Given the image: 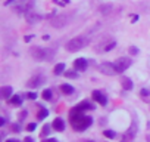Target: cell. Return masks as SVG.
Segmentation results:
<instances>
[{"label": "cell", "mask_w": 150, "mask_h": 142, "mask_svg": "<svg viewBox=\"0 0 150 142\" xmlns=\"http://www.w3.org/2000/svg\"><path fill=\"white\" fill-rule=\"evenodd\" d=\"M44 142H59V141H56V139L52 138V139H47V141H44Z\"/></svg>", "instance_id": "836d02e7"}, {"label": "cell", "mask_w": 150, "mask_h": 142, "mask_svg": "<svg viewBox=\"0 0 150 142\" xmlns=\"http://www.w3.org/2000/svg\"><path fill=\"white\" fill-rule=\"evenodd\" d=\"M88 67V62L86 58H78V59H75L74 62V68L77 70V71H86Z\"/></svg>", "instance_id": "9c48e42d"}, {"label": "cell", "mask_w": 150, "mask_h": 142, "mask_svg": "<svg viewBox=\"0 0 150 142\" xmlns=\"http://www.w3.org/2000/svg\"><path fill=\"white\" fill-rule=\"evenodd\" d=\"M24 142H34V141H33V138H30V136H28V138H25V139H24Z\"/></svg>", "instance_id": "d6a6232c"}, {"label": "cell", "mask_w": 150, "mask_h": 142, "mask_svg": "<svg viewBox=\"0 0 150 142\" xmlns=\"http://www.w3.org/2000/svg\"><path fill=\"white\" fill-rule=\"evenodd\" d=\"M68 22H69V16L68 15H57V16H54L50 21V24H52L53 28H63Z\"/></svg>", "instance_id": "5b68a950"}, {"label": "cell", "mask_w": 150, "mask_h": 142, "mask_svg": "<svg viewBox=\"0 0 150 142\" xmlns=\"http://www.w3.org/2000/svg\"><path fill=\"white\" fill-rule=\"evenodd\" d=\"M11 102H12L13 105H21V104H22V98H21V95H13L12 99H11Z\"/></svg>", "instance_id": "44dd1931"}, {"label": "cell", "mask_w": 150, "mask_h": 142, "mask_svg": "<svg viewBox=\"0 0 150 142\" xmlns=\"http://www.w3.org/2000/svg\"><path fill=\"white\" fill-rule=\"evenodd\" d=\"M52 126H53V129H54V130L62 132V130L65 129V121H63L62 118H54V121L52 123Z\"/></svg>", "instance_id": "9a60e30c"}, {"label": "cell", "mask_w": 150, "mask_h": 142, "mask_svg": "<svg viewBox=\"0 0 150 142\" xmlns=\"http://www.w3.org/2000/svg\"><path fill=\"white\" fill-rule=\"evenodd\" d=\"M103 135H105L106 138H109V139L115 138V132H113V130H105V132H103Z\"/></svg>", "instance_id": "cb8c5ba5"}, {"label": "cell", "mask_w": 150, "mask_h": 142, "mask_svg": "<svg viewBox=\"0 0 150 142\" xmlns=\"http://www.w3.org/2000/svg\"><path fill=\"white\" fill-rule=\"evenodd\" d=\"M140 95H141L143 98H147V96L150 95V92H149L147 89H141V90H140Z\"/></svg>", "instance_id": "484cf974"}, {"label": "cell", "mask_w": 150, "mask_h": 142, "mask_svg": "<svg viewBox=\"0 0 150 142\" xmlns=\"http://www.w3.org/2000/svg\"><path fill=\"white\" fill-rule=\"evenodd\" d=\"M22 2H24V0H22Z\"/></svg>", "instance_id": "74e56055"}, {"label": "cell", "mask_w": 150, "mask_h": 142, "mask_svg": "<svg viewBox=\"0 0 150 142\" xmlns=\"http://www.w3.org/2000/svg\"><path fill=\"white\" fill-rule=\"evenodd\" d=\"M37 98V93L35 92H30L28 93V99H35Z\"/></svg>", "instance_id": "83f0119b"}, {"label": "cell", "mask_w": 150, "mask_h": 142, "mask_svg": "<svg viewBox=\"0 0 150 142\" xmlns=\"http://www.w3.org/2000/svg\"><path fill=\"white\" fill-rule=\"evenodd\" d=\"M31 55L35 61H52L54 56V50L53 49H44L40 46H35L31 49Z\"/></svg>", "instance_id": "7a4b0ae2"}, {"label": "cell", "mask_w": 150, "mask_h": 142, "mask_svg": "<svg viewBox=\"0 0 150 142\" xmlns=\"http://www.w3.org/2000/svg\"><path fill=\"white\" fill-rule=\"evenodd\" d=\"M88 142H91V141H88Z\"/></svg>", "instance_id": "8d00e7d4"}, {"label": "cell", "mask_w": 150, "mask_h": 142, "mask_svg": "<svg viewBox=\"0 0 150 142\" xmlns=\"http://www.w3.org/2000/svg\"><path fill=\"white\" fill-rule=\"evenodd\" d=\"M88 44V37L87 36H77V37H74L71 39L68 43H66V50L68 52H78L81 50L83 47H86Z\"/></svg>", "instance_id": "6da1fadb"}, {"label": "cell", "mask_w": 150, "mask_h": 142, "mask_svg": "<svg viewBox=\"0 0 150 142\" xmlns=\"http://www.w3.org/2000/svg\"><path fill=\"white\" fill-rule=\"evenodd\" d=\"M63 71H65V64H63V62H59V64L54 67L53 73H54L56 76H59V74H62V73H63Z\"/></svg>", "instance_id": "ac0fdd59"}, {"label": "cell", "mask_w": 150, "mask_h": 142, "mask_svg": "<svg viewBox=\"0 0 150 142\" xmlns=\"http://www.w3.org/2000/svg\"><path fill=\"white\" fill-rule=\"evenodd\" d=\"M44 83V79L41 77V76H35V77H33L30 82H28V87H38V86H41Z\"/></svg>", "instance_id": "5bb4252c"}, {"label": "cell", "mask_w": 150, "mask_h": 142, "mask_svg": "<svg viewBox=\"0 0 150 142\" xmlns=\"http://www.w3.org/2000/svg\"><path fill=\"white\" fill-rule=\"evenodd\" d=\"M91 95H93V99L97 101L100 105H106V104H108V99H106V96H105L102 92H99V90H93Z\"/></svg>", "instance_id": "8fae6325"}, {"label": "cell", "mask_w": 150, "mask_h": 142, "mask_svg": "<svg viewBox=\"0 0 150 142\" xmlns=\"http://www.w3.org/2000/svg\"><path fill=\"white\" fill-rule=\"evenodd\" d=\"M49 129H50V126H49V124H46V126L43 127V135H46V133H49V132H50Z\"/></svg>", "instance_id": "f1b7e54d"}, {"label": "cell", "mask_w": 150, "mask_h": 142, "mask_svg": "<svg viewBox=\"0 0 150 142\" xmlns=\"http://www.w3.org/2000/svg\"><path fill=\"white\" fill-rule=\"evenodd\" d=\"M128 52H129L131 55H137V53H138V49H137L135 46H131V47L128 49Z\"/></svg>", "instance_id": "d4e9b609"}, {"label": "cell", "mask_w": 150, "mask_h": 142, "mask_svg": "<svg viewBox=\"0 0 150 142\" xmlns=\"http://www.w3.org/2000/svg\"><path fill=\"white\" fill-rule=\"evenodd\" d=\"M75 108H77L78 111H81V113H84L86 110H93V107L87 102V101H84V102H80L77 107H75Z\"/></svg>", "instance_id": "2e32d148"}, {"label": "cell", "mask_w": 150, "mask_h": 142, "mask_svg": "<svg viewBox=\"0 0 150 142\" xmlns=\"http://www.w3.org/2000/svg\"><path fill=\"white\" fill-rule=\"evenodd\" d=\"M121 83H122V87H124L125 90H131V89H132V82H131L128 77H122Z\"/></svg>", "instance_id": "e0dca14e"}, {"label": "cell", "mask_w": 150, "mask_h": 142, "mask_svg": "<svg viewBox=\"0 0 150 142\" xmlns=\"http://www.w3.org/2000/svg\"><path fill=\"white\" fill-rule=\"evenodd\" d=\"M6 142H18L16 139H9V141H6Z\"/></svg>", "instance_id": "d590c367"}, {"label": "cell", "mask_w": 150, "mask_h": 142, "mask_svg": "<svg viewBox=\"0 0 150 142\" xmlns=\"http://www.w3.org/2000/svg\"><path fill=\"white\" fill-rule=\"evenodd\" d=\"M33 6H34V0H27V2L24 0L22 5L16 8V11H18V12H25V15H27L28 12L33 11Z\"/></svg>", "instance_id": "ba28073f"}, {"label": "cell", "mask_w": 150, "mask_h": 142, "mask_svg": "<svg viewBox=\"0 0 150 142\" xmlns=\"http://www.w3.org/2000/svg\"><path fill=\"white\" fill-rule=\"evenodd\" d=\"M63 74H65L66 79H78V77H80V74L75 73V71H65Z\"/></svg>", "instance_id": "ffe728a7"}, {"label": "cell", "mask_w": 150, "mask_h": 142, "mask_svg": "<svg viewBox=\"0 0 150 142\" xmlns=\"http://www.w3.org/2000/svg\"><path fill=\"white\" fill-rule=\"evenodd\" d=\"M12 129H13V132H19V124H12Z\"/></svg>", "instance_id": "f546056e"}, {"label": "cell", "mask_w": 150, "mask_h": 142, "mask_svg": "<svg viewBox=\"0 0 150 142\" xmlns=\"http://www.w3.org/2000/svg\"><path fill=\"white\" fill-rule=\"evenodd\" d=\"M15 2V0H6V2H5V6H9L11 3H13Z\"/></svg>", "instance_id": "4dcf8cb0"}, {"label": "cell", "mask_w": 150, "mask_h": 142, "mask_svg": "<svg viewBox=\"0 0 150 142\" xmlns=\"http://www.w3.org/2000/svg\"><path fill=\"white\" fill-rule=\"evenodd\" d=\"M115 46H116V42H115L113 39H110L109 42H103V43L100 44V47H102V49H100L99 52H110Z\"/></svg>", "instance_id": "30bf717a"}, {"label": "cell", "mask_w": 150, "mask_h": 142, "mask_svg": "<svg viewBox=\"0 0 150 142\" xmlns=\"http://www.w3.org/2000/svg\"><path fill=\"white\" fill-rule=\"evenodd\" d=\"M132 64V61L129 59V58H125V56H122V58H118V61L115 62V65H116V68H118V71H119V74L121 73H124V71L127 70V68H129V65Z\"/></svg>", "instance_id": "8992f818"}, {"label": "cell", "mask_w": 150, "mask_h": 142, "mask_svg": "<svg viewBox=\"0 0 150 142\" xmlns=\"http://www.w3.org/2000/svg\"><path fill=\"white\" fill-rule=\"evenodd\" d=\"M35 127H37L35 123H30V124L27 126V130H28V132H33V130H35Z\"/></svg>", "instance_id": "4316f807"}, {"label": "cell", "mask_w": 150, "mask_h": 142, "mask_svg": "<svg viewBox=\"0 0 150 142\" xmlns=\"http://www.w3.org/2000/svg\"><path fill=\"white\" fill-rule=\"evenodd\" d=\"M33 37H34L33 34H30V36H27V37H25V42H30V40H31Z\"/></svg>", "instance_id": "1f68e13d"}, {"label": "cell", "mask_w": 150, "mask_h": 142, "mask_svg": "<svg viewBox=\"0 0 150 142\" xmlns=\"http://www.w3.org/2000/svg\"><path fill=\"white\" fill-rule=\"evenodd\" d=\"M91 123H93V120H91V117H87V115H81V117H78V118H75V120H72V126L77 129V130H86L88 126H91Z\"/></svg>", "instance_id": "3957f363"}, {"label": "cell", "mask_w": 150, "mask_h": 142, "mask_svg": "<svg viewBox=\"0 0 150 142\" xmlns=\"http://www.w3.org/2000/svg\"><path fill=\"white\" fill-rule=\"evenodd\" d=\"M99 12H100L102 15H110V14L113 12V5H110V3H103V5L99 6Z\"/></svg>", "instance_id": "4fadbf2b"}, {"label": "cell", "mask_w": 150, "mask_h": 142, "mask_svg": "<svg viewBox=\"0 0 150 142\" xmlns=\"http://www.w3.org/2000/svg\"><path fill=\"white\" fill-rule=\"evenodd\" d=\"M25 19H27V22H28V24L34 25V24H38V22L43 19V16H41L40 14H37V12L31 11V12H28V14L25 15Z\"/></svg>", "instance_id": "52a82bcc"}, {"label": "cell", "mask_w": 150, "mask_h": 142, "mask_svg": "<svg viewBox=\"0 0 150 142\" xmlns=\"http://www.w3.org/2000/svg\"><path fill=\"white\" fill-rule=\"evenodd\" d=\"M0 95L3 99H9L11 96H13V89L11 86H2L0 87Z\"/></svg>", "instance_id": "7c38bea8"}, {"label": "cell", "mask_w": 150, "mask_h": 142, "mask_svg": "<svg viewBox=\"0 0 150 142\" xmlns=\"http://www.w3.org/2000/svg\"><path fill=\"white\" fill-rule=\"evenodd\" d=\"M47 115H49V111H47L46 108H41V110L38 111V118H40V120H43V118H46Z\"/></svg>", "instance_id": "603a6c76"}, {"label": "cell", "mask_w": 150, "mask_h": 142, "mask_svg": "<svg viewBox=\"0 0 150 142\" xmlns=\"http://www.w3.org/2000/svg\"><path fill=\"white\" fill-rule=\"evenodd\" d=\"M100 71H102L103 74H106V76H116V74H119L116 65L112 64V62H103V64H100Z\"/></svg>", "instance_id": "277c9868"}, {"label": "cell", "mask_w": 150, "mask_h": 142, "mask_svg": "<svg viewBox=\"0 0 150 142\" xmlns=\"http://www.w3.org/2000/svg\"><path fill=\"white\" fill-rule=\"evenodd\" d=\"M43 99H44V101L52 99V90H50V89H44V90H43Z\"/></svg>", "instance_id": "7402d4cb"}, {"label": "cell", "mask_w": 150, "mask_h": 142, "mask_svg": "<svg viewBox=\"0 0 150 142\" xmlns=\"http://www.w3.org/2000/svg\"><path fill=\"white\" fill-rule=\"evenodd\" d=\"M60 90H62L63 93H66V95H71V93L74 92V87L69 86V85H62V86H60Z\"/></svg>", "instance_id": "d6986e66"}, {"label": "cell", "mask_w": 150, "mask_h": 142, "mask_svg": "<svg viewBox=\"0 0 150 142\" xmlns=\"http://www.w3.org/2000/svg\"><path fill=\"white\" fill-rule=\"evenodd\" d=\"M137 19H138V16H137V15H134V16H132V22H135Z\"/></svg>", "instance_id": "e575fe53"}]
</instances>
